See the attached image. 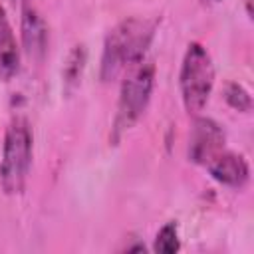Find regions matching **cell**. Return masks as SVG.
<instances>
[{"label": "cell", "instance_id": "cell-1", "mask_svg": "<svg viewBox=\"0 0 254 254\" xmlns=\"http://www.w3.org/2000/svg\"><path fill=\"white\" fill-rule=\"evenodd\" d=\"M157 26V18L127 16L119 20L103 40L99 77L103 81H111L121 71L145 60V54L155 40Z\"/></svg>", "mask_w": 254, "mask_h": 254}, {"label": "cell", "instance_id": "cell-2", "mask_svg": "<svg viewBox=\"0 0 254 254\" xmlns=\"http://www.w3.org/2000/svg\"><path fill=\"white\" fill-rule=\"evenodd\" d=\"M157 79V67L151 60H141L131 65L121 81L119 99L111 129V141H119L125 131H129L139 117L145 113Z\"/></svg>", "mask_w": 254, "mask_h": 254}, {"label": "cell", "instance_id": "cell-3", "mask_svg": "<svg viewBox=\"0 0 254 254\" xmlns=\"http://www.w3.org/2000/svg\"><path fill=\"white\" fill-rule=\"evenodd\" d=\"M34 155V135L28 119L14 117L4 133L0 159V187L6 194H22L28 183Z\"/></svg>", "mask_w": 254, "mask_h": 254}, {"label": "cell", "instance_id": "cell-4", "mask_svg": "<svg viewBox=\"0 0 254 254\" xmlns=\"http://www.w3.org/2000/svg\"><path fill=\"white\" fill-rule=\"evenodd\" d=\"M216 79V69L210 52L200 42H190L183 54L179 69V91L185 109L198 115L206 105Z\"/></svg>", "mask_w": 254, "mask_h": 254}, {"label": "cell", "instance_id": "cell-5", "mask_svg": "<svg viewBox=\"0 0 254 254\" xmlns=\"http://www.w3.org/2000/svg\"><path fill=\"white\" fill-rule=\"evenodd\" d=\"M224 143H226V135L220 123L214 121L212 117L196 115L189 131L187 157L196 165H206L212 157L224 151Z\"/></svg>", "mask_w": 254, "mask_h": 254}, {"label": "cell", "instance_id": "cell-6", "mask_svg": "<svg viewBox=\"0 0 254 254\" xmlns=\"http://www.w3.org/2000/svg\"><path fill=\"white\" fill-rule=\"evenodd\" d=\"M20 38L22 48L32 60H42L48 52V24L32 0H22L20 4Z\"/></svg>", "mask_w": 254, "mask_h": 254}, {"label": "cell", "instance_id": "cell-7", "mask_svg": "<svg viewBox=\"0 0 254 254\" xmlns=\"http://www.w3.org/2000/svg\"><path fill=\"white\" fill-rule=\"evenodd\" d=\"M204 167L216 183L230 187V189H242L250 179L248 161L244 159V155L234 153V151H220Z\"/></svg>", "mask_w": 254, "mask_h": 254}, {"label": "cell", "instance_id": "cell-8", "mask_svg": "<svg viewBox=\"0 0 254 254\" xmlns=\"http://www.w3.org/2000/svg\"><path fill=\"white\" fill-rule=\"evenodd\" d=\"M20 69V46L14 28L0 4V81L12 79Z\"/></svg>", "mask_w": 254, "mask_h": 254}, {"label": "cell", "instance_id": "cell-9", "mask_svg": "<svg viewBox=\"0 0 254 254\" xmlns=\"http://www.w3.org/2000/svg\"><path fill=\"white\" fill-rule=\"evenodd\" d=\"M85 64H87V50L83 44H75L69 50V54L64 62V67H62V79H64V87L67 91L73 89L81 81Z\"/></svg>", "mask_w": 254, "mask_h": 254}, {"label": "cell", "instance_id": "cell-10", "mask_svg": "<svg viewBox=\"0 0 254 254\" xmlns=\"http://www.w3.org/2000/svg\"><path fill=\"white\" fill-rule=\"evenodd\" d=\"M153 250L159 254H175L181 250V238H179V226L177 222H165L153 240Z\"/></svg>", "mask_w": 254, "mask_h": 254}, {"label": "cell", "instance_id": "cell-11", "mask_svg": "<svg viewBox=\"0 0 254 254\" xmlns=\"http://www.w3.org/2000/svg\"><path fill=\"white\" fill-rule=\"evenodd\" d=\"M222 97L232 109H236L240 113H250L252 111V95L238 81H226L224 89H222Z\"/></svg>", "mask_w": 254, "mask_h": 254}, {"label": "cell", "instance_id": "cell-12", "mask_svg": "<svg viewBox=\"0 0 254 254\" xmlns=\"http://www.w3.org/2000/svg\"><path fill=\"white\" fill-rule=\"evenodd\" d=\"M200 2H202L204 6H212V4H218L220 0H200Z\"/></svg>", "mask_w": 254, "mask_h": 254}]
</instances>
